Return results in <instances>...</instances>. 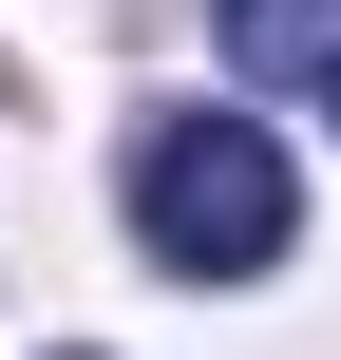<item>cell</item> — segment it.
Here are the masks:
<instances>
[{
	"mask_svg": "<svg viewBox=\"0 0 341 360\" xmlns=\"http://www.w3.org/2000/svg\"><path fill=\"white\" fill-rule=\"evenodd\" d=\"M133 228H152V266H190V285H247V266H285L304 190H285L266 114H152V133H133Z\"/></svg>",
	"mask_w": 341,
	"mask_h": 360,
	"instance_id": "6da1fadb",
	"label": "cell"
},
{
	"mask_svg": "<svg viewBox=\"0 0 341 360\" xmlns=\"http://www.w3.org/2000/svg\"><path fill=\"white\" fill-rule=\"evenodd\" d=\"M228 76H341V0H228Z\"/></svg>",
	"mask_w": 341,
	"mask_h": 360,
	"instance_id": "7a4b0ae2",
	"label": "cell"
}]
</instances>
